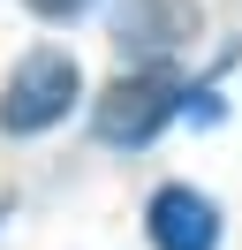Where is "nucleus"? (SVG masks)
<instances>
[{
	"instance_id": "1",
	"label": "nucleus",
	"mask_w": 242,
	"mask_h": 250,
	"mask_svg": "<svg viewBox=\"0 0 242 250\" xmlns=\"http://www.w3.org/2000/svg\"><path fill=\"white\" fill-rule=\"evenodd\" d=\"M174 106H182V83L159 76V68H144V76H121L114 91L99 99L91 129H99V144H151L174 122Z\"/></svg>"
},
{
	"instance_id": "2",
	"label": "nucleus",
	"mask_w": 242,
	"mask_h": 250,
	"mask_svg": "<svg viewBox=\"0 0 242 250\" xmlns=\"http://www.w3.org/2000/svg\"><path fill=\"white\" fill-rule=\"evenodd\" d=\"M68 99H76V61L68 53H30L8 76L0 129H8V137H38V129H53L60 114H68Z\"/></svg>"
},
{
	"instance_id": "3",
	"label": "nucleus",
	"mask_w": 242,
	"mask_h": 250,
	"mask_svg": "<svg viewBox=\"0 0 242 250\" xmlns=\"http://www.w3.org/2000/svg\"><path fill=\"white\" fill-rule=\"evenodd\" d=\"M189 31H197V0H129L114 16V46L129 53V61H159V53H174Z\"/></svg>"
},
{
	"instance_id": "4",
	"label": "nucleus",
	"mask_w": 242,
	"mask_h": 250,
	"mask_svg": "<svg viewBox=\"0 0 242 250\" xmlns=\"http://www.w3.org/2000/svg\"><path fill=\"white\" fill-rule=\"evenodd\" d=\"M144 228H151V243L159 250H212L220 243V212H212V197L204 189H159V197L144 205Z\"/></svg>"
},
{
	"instance_id": "5",
	"label": "nucleus",
	"mask_w": 242,
	"mask_h": 250,
	"mask_svg": "<svg viewBox=\"0 0 242 250\" xmlns=\"http://www.w3.org/2000/svg\"><path fill=\"white\" fill-rule=\"evenodd\" d=\"M23 8H30V16H45V23H68V16H83L91 0H23Z\"/></svg>"
}]
</instances>
